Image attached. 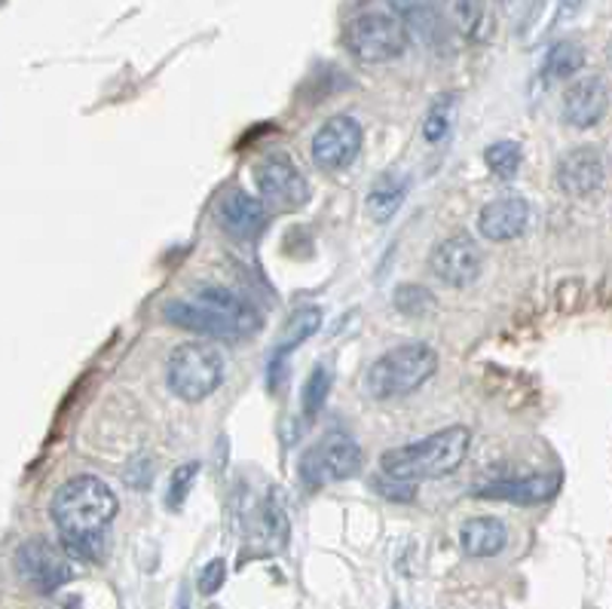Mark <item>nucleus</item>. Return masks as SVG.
<instances>
[{
    "label": "nucleus",
    "mask_w": 612,
    "mask_h": 609,
    "mask_svg": "<svg viewBox=\"0 0 612 609\" xmlns=\"http://www.w3.org/2000/svg\"><path fill=\"white\" fill-rule=\"evenodd\" d=\"M227 377V356L215 343H184L169 356L166 380L169 390L184 402H203L215 390H221Z\"/></svg>",
    "instance_id": "obj_5"
},
{
    "label": "nucleus",
    "mask_w": 612,
    "mask_h": 609,
    "mask_svg": "<svg viewBox=\"0 0 612 609\" xmlns=\"http://www.w3.org/2000/svg\"><path fill=\"white\" fill-rule=\"evenodd\" d=\"M255 185L260 196L282 212H294L309 200V185L304 172L294 166V160L285 153H270L255 166Z\"/></svg>",
    "instance_id": "obj_8"
},
{
    "label": "nucleus",
    "mask_w": 612,
    "mask_h": 609,
    "mask_svg": "<svg viewBox=\"0 0 612 609\" xmlns=\"http://www.w3.org/2000/svg\"><path fill=\"white\" fill-rule=\"evenodd\" d=\"M343 47L358 62H392L410 47V25L392 7H365L343 25Z\"/></svg>",
    "instance_id": "obj_3"
},
{
    "label": "nucleus",
    "mask_w": 612,
    "mask_h": 609,
    "mask_svg": "<svg viewBox=\"0 0 612 609\" xmlns=\"http://www.w3.org/2000/svg\"><path fill=\"white\" fill-rule=\"evenodd\" d=\"M454 16H457L459 31L472 43H481L494 35V7L490 3H457Z\"/></svg>",
    "instance_id": "obj_21"
},
{
    "label": "nucleus",
    "mask_w": 612,
    "mask_h": 609,
    "mask_svg": "<svg viewBox=\"0 0 612 609\" xmlns=\"http://www.w3.org/2000/svg\"><path fill=\"white\" fill-rule=\"evenodd\" d=\"M361 126L353 117H331L313 136V163L324 172L346 169L361 151Z\"/></svg>",
    "instance_id": "obj_9"
},
{
    "label": "nucleus",
    "mask_w": 612,
    "mask_h": 609,
    "mask_svg": "<svg viewBox=\"0 0 612 609\" xmlns=\"http://www.w3.org/2000/svg\"><path fill=\"white\" fill-rule=\"evenodd\" d=\"M322 328V309L319 306H301L294 316L289 319V325L282 328L279 334V343H276V353L270 358V371H267V380H270V390L276 392L279 386V368H282V358L294 353L306 338H313L316 331Z\"/></svg>",
    "instance_id": "obj_17"
},
{
    "label": "nucleus",
    "mask_w": 612,
    "mask_h": 609,
    "mask_svg": "<svg viewBox=\"0 0 612 609\" xmlns=\"http://www.w3.org/2000/svg\"><path fill=\"white\" fill-rule=\"evenodd\" d=\"M163 316H166V322L178 325V328H184V331H193V334H205V338H237L230 325L221 322L215 313H208V309L193 304V301H166V304H163Z\"/></svg>",
    "instance_id": "obj_19"
},
{
    "label": "nucleus",
    "mask_w": 612,
    "mask_h": 609,
    "mask_svg": "<svg viewBox=\"0 0 612 609\" xmlns=\"http://www.w3.org/2000/svg\"><path fill=\"white\" fill-rule=\"evenodd\" d=\"M117 508L114 487L95 474H77L55 491L50 503L52 524L62 533L71 558H104V533L114 524Z\"/></svg>",
    "instance_id": "obj_1"
},
{
    "label": "nucleus",
    "mask_w": 612,
    "mask_h": 609,
    "mask_svg": "<svg viewBox=\"0 0 612 609\" xmlns=\"http://www.w3.org/2000/svg\"><path fill=\"white\" fill-rule=\"evenodd\" d=\"M193 304H200L208 313H215L221 322H227L233 328L237 338H245V334H255L260 328V313L257 306L242 297L239 291H230V288H218V286H205L193 294Z\"/></svg>",
    "instance_id": "obj_12"
},
{
    "label": "nucleus",
    "mask_w": 612,
    "mask_h": 609,
    "mask_svg": "<svg viewBox=\"0 0 612 609\" xmlns=\"http://www.w3.org/2000/svg\"><path fill=\"white\" fill-rule=\"evenodd\" d=\"M484 163H487V169L494 172L499 181H511L518 175V169H521V163H524V151H521L518 141H494L484 151Z\"/></svg>",
    "instance_id": "obj_23"
},
{
    "label": "nucleus",
    "mask_w": 612,
    "mask_h": 609,
    "mask_svg": "<svg viewBox=\"0 0 612 609\" xmlns=\"http://www.w3.org/2000/svg\"><path fill=\"white\" fill-rule=\"evenodd\" d=\"M438 368V356L425 343H405L377 358L365 373V390L371 398H401L423 386Z\"/></svg>",
    "instance_id": "obj_4"
},
{
    "label": "nucleus",
    "mask_w": 612,
    "mask_h": 609,
    "mask_svg": "<svg viewBox=\"0 0 612 609\" xmlns=\"http://www.w3.org/2000/svg\"><path fill=\"white\" fill-rule=\"evenodd\" d=\"M218 224L233 239H255L267 230L270 215L260 200L248 196L245 190H227L218 200Z\"/></svg>",
    "instance_id": "obj_13"
},
{
    "label": "nucleus",
    "mask_w": 612,
    "mask_h": 609,
    "mask_svg": "<svg viewBox=\"0 0 612 609\" xmlns=\"http://www.w3.org/2000/svg\"><path fill=\"white\" fill-rule=\"evenodd\" d=\"M607 181L603 156L595 148H573L558 160V187L566 196H591Z\"/></svg>",
    "instance_id": "obj_11"
},
{
    "label": "nucleus",
    "mask_w": 612,
    "mask_h": 609,
    "mask_svg": "<svg viewBox=\"0 0 612 609\" xmlns=\"http://www.w3.org/2000/svg\"><path fill=\"white\" fill-rule=\"evenodd\" d=\"M429 267L444 286L469 288L481 276L484 257H481V249L469 237H450L429 254Z\"/></svg>",
    "instance_id": "obj_10"
},
{
    "label": "nucleus",
    "mask_w": 612,
    "mask_h": 609,
    "mask_svg": "<svg viewBox=\"0 0 612 609\" xmlns=\"http://www.w3.org/2000/svg\"><path fill=\"white\" fill-rule=\"evenodd\" d=\"M16 570L22 582L37 594L59 592L62 585H68L74 579L71 560L65 551H59L52 542L47 540H28L18 545L16 551Z\"/></svg>",
    "instance_id": "obj_7"
},
{
    "label": "nucleus",
    "mask_w": 612,
    "mask_h": 609,
    "mask_svg": "<svg viewBox=\"0 0 612 609\" xmlns=\"http://www.w3.org/2000/svg\"><path fill=\"white\" fill-rule=\"evenodd\" d=\"M224 579H227V563H224V560H212L203 573H200V582H196V585H200V594L212 597L215 592H221Z\"/></svg>",
    "instance_id": "obj_28"
},
{
    "label": "nucleus",
    "mask_w": 612,
    "mask_h": 609,
    "mask_svg": "<svg viewBox=\"0 0 612 609\" xmlns=\"http://www.w3.org/2000/svg\"><path fill=\"white\" fill-rule=\"evenodd\" d=\"M395 306L405 313V316H425L432 306H435V297L425 291L423 286H398V291H395Z\"/></svg>",
    "instance_id": "obj_26"
},
{
    "label": "nucleus",
    "mask_w": 612,
    "mask_h": 609,
    "mask_svg": "<svg viewBox=\"0 0 612 609\" xmlns=\"http://www.w3.org/2000/svg\"><path fill=\"white\" fill-rule=\"evenodd\" d=\"M561 487L558 474H527V478H506V481H490L477 487L475 496L484 499H502V503H518V506H536L551 499Z\"/></svg>",
    "instance_id": "obj_16"
},
{
    "label": "nucleus",
    "mask_w": 612,
    "mask_h": 609,
    "mask_svg": "<svg viewBox=\"0 0 612 609\" xmlns=\"http://www.w3.org/2000/svg\"><path fill=\"white\" fill-rule=\"evenodd\" d=\"M530 224V203L521 196H499L487 203L477 215V230L487 242H509L518 239Z\"/></svg>",
    "instance_id": "obj_15"
},
{
    "label": "nucleus",
    "mask_w": 612,
    "mask_h": 609,
    "mask_svg": "<svg viewBox=\"0 0 612 609\" xmlns=\"http://www.w3.org/2000/svg\"><path fill=\"white\" fill-rule=\"evenodd\" d=\"M509 542V530L499 518H469L459 526V545L469 558H496Z\"/></svg>",
    "instance_id": "obj_18"
},
{
    "label": "nucleus",
    "mask_w": 612,
    "mask_h": 609,
    "mask_svg": "<svg viewBox=\"0 0 612 609\" xmlns=\"http://www.w3.org/2000/svg\"><path fill=\"white\" fill-rule=\"evenodd\" d=\"M585 68V50L573 43V40H563V43H554L548 55H545V74L551 80H566L578 71Z\"/></svg>",
    "instance_id": "obj_22"
},
{
    "label": "nucleus",
    "mask_w": 612,
    "mask_h": 609,
    "mask_svg": "<svg viewBox=\"0 0 612 609\" xmlns=\"http://www.w3.org/2000/svg\"><path fill=\"white\" fill-rule=\"evenodd\" d=\"M52 609H80V600H71V604H59V607Z\"/></svg>",
    "instance_id": "obj_29"
},
{
    "label": "nucleus",
    "mask_w": 612,
    "mask_h": 609,
    "mask_svg": "<svg viewBox=\"0 0 612 609\" xmlns=\"http://www.w3.org/2000/svg\"><path fill=\"white\" fill-rule=\"evenodd\" d=\"M469 451H472V432L466 426H447V429L425 435L423 441L386 451L380 457V469L392 481L413 487L420 481H432V478L457 472L469 457Z\"/></svg>",
    "instance_id": "obj_2"
},
{
    "label": "nucleus",
    "mask_w": 612,
    "mask_h": 609,
    "mask_svg": "<svg viewBox=\"0 0 612 609\" xmlns=\"http://www.w3.org/2000/svg\"><path fill=\"white\" fill-rule=\"evenodd\" d=\"M405 193H408V178L401 172H386V175H380L374 185H371L368 212L374 215V220L386 224L398 212V205L405 203Z\"/></svg>",
    "instance_id": "obj_20"
},
{
    "label": "nucleus",
    "mask_w": 612,
    "mask_h": 609,
    "mask_svg": "<svg viewBox=\"0 0 612 609\" xmlns=\"http://www.w3.org/2000/svg\"><path fill=\"white\" fill-rule=\"evenodd\" d=\"M454 92H444L438 102L429 107V114L423 119V138L429 144H442L447 132H450V117H454Z\"/></svg>",
    "instance_id": "obj_24"
},
{
    "label": "nucleus",
    "mask_w": 612,
    "mask_h": 609,
    "mask_svg": "<svg viewBox=\"0 0 612 609\" xmlns=\"http://www.w3.org/2000/svg\"><path fill=\"white\" fill-rule=\"evenodd\" d=\"M361 469V447L349 435H324L313 451L301 459V478L309 487L324 481H346Z\"/></svg>",
    "instance_id": "obj_6"
},
{
    "label": "nucleus",
    "mask_w": 612,
    "mask_h": 609,
    "mask_svg": "<svg viewBox=\"0 0 612 609\" xmlns=\"http://www.w3.org/2000/svg\"><path fill=\"white\" fill-rule=\"evenodd\" d=\"M196 472H200V466H196V462L181 466V469H175V472H171L169 491H166V506L181 508V503H184V496H188V491H190V481L196 478Z\"/></svg>",
    "instance_id": "obj_27"
},
{
    "label": "nucleus",
    "mask_w": 612,
    "mask_h": 609,
    "mask_svg": "<svg viewBox=\"0 0 612 609\" xmlns=\"http://www.w3.org/2000/svg\"><path fill=\"white\" fill-rule=\"evenodd\" d=\"M328 395H331V373H328V368H316V371L309 373V380H306L304 386V414L313 420L319 410L324 407V402H328Z\"/></svg>",
    "instance_id": "obj_25"
},
{
    "label": "nucleus",
    "mask_w": 612,
    "mask_h": 609,
    "mask_svg": "<svg viewBox=\"0 0 612 609\" xmlns=\"http://www.w3.org/2000/svg\"><path fill=\"white\" fill-rule=\"evenodd\" d=\"M610 107V89L600 77H582L563 92V119L573 129H591Z\"/></svg>",
    "instance_id": "obj_14"
}]
</instances>
